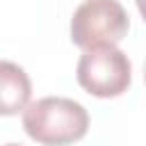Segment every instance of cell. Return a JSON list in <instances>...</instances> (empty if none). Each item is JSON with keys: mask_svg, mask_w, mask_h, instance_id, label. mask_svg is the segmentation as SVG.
Masks as SVG:
<instances>
[{"mask_svg": "<svg viewBox=\"0 0 146 146\" xmlns=\"http://www.w3.org/2000/svg\"><path fill=\"white\" fill-rule=\"evenodd\" d=\"M144 82H146V62H144Z\"/></svg>", "mask_w": 146, "mask_h": 146, "instance_id": "8992f818", "label": "cell"}, {"mask_svg": "<svg viewBox=\"0 0 146 146\" xmlns=\"http://www.w3.org/2000/svg\"><path fill=\"white\" fill-rule=\"evenodd\" d=\"M137 2V9H139V14L144 16V21H146V0H135Z\"/></svg>", "mask_w": 146, "mask_h": 146, "instance_id": "5b68a950", "label": "cell"}, {"mask_svg": "<svg viewBox=\"0 0 146 146\" xmlns=\"http://www.w3.org/2000/svg\"><path fill=\"white\" fill-rule=\"evenodd\" d=\"M23 128L36 144L68 146L87 135L89 114L73 98L46 96L23 110Z\"/></svg>", "mask_w": 146, "mask_h": 146, "instance_id": "6da1fadb", "label": "cell"}, {"mask_svg": "<svg viewBox=\"0 0 146 146\" xmlns=\"http://www.w3.org/2000/svg\"><path fill=\"white\" fill-rule=\"evenodd\" d=\"M5 146H21V144H5Z\"/></svg>", "mask_w": 146, "mask_h": 146, "instance_id": "52a82bcc", "label": "cell"}, {"mask_svg": "<svg viewBox=\"0 0 146 146\" xmlns=\"http://www.w3.org/2000/svg\"><path fill=\"white\" fill-rule=\"evenodd\" d=\"M78 82L84 91L98 98H114L128 91L132 80V66L123 50L116 46L84 50L78 62Z\"/></svg>", "mask_w": 146, "mask_h": 146, "instance_id": "3957f363", "label": "cell"}, {"mask_svg": "<svg viewBox=\"0 0 146 146\" xmlns=\"http://www.w3.org/2000/svg\"><path fill=\"white\" fill-rule=\"evenodd\" d=\"M130 27L119 0H84L71 18V41L82 50L116 46Z\"/></svg>", "mask_w": 146, "mask_h": 146, "instance_id": "7a4b0ae2", "label": "cell"}, {"mask_svg": "<svg viewBox=\"0 0 146 146\" xmlns=\"http://www.w3.org/2000/svg\"><path fill=\"white\" fill-rule=\"evenodd\" d=\"M30 96H32V84L27 73L18 64L5 59L0 64V112L5 116L23 112L27 107Z\"/></svg>", "mask_w": 146, "mask_h": 146, "instance_id": "277c9868", "label": "cell"}]
</instances>
